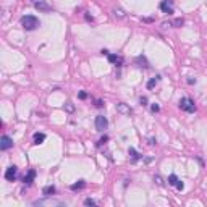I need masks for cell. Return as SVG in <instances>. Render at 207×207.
I'll use <instances>...</instances> for the list:
<instances>
[{
	"label": "cell",
	"instance_id": "16",
	"mask_svg": "<svg viewBox=\"0 0 207 207\" xmlns=\"http://www.w3.org/2000/svg\"><path fill=\"white\" fill-rule=\"evenodd\" d=\"M84 186H86V181H84V180H79L78 183L71 185V191H76V189H83Z\"/></svg>",
	"mask_w": 207,
	"mask_h": 207
},
{
	"label": "cell",
	"instance_id": "15",
	"mask_svg": "<svg viewBox=\"0 0 207 207\" xmlns=\"http://www.w3.org/2000/svg\"><path fill=\"white\" fill-rule=\"evenodd\" d=\"M113 16H115V18H120V20H123L126 15H125V12H123V8L117 7V8H113Z\"/></svg>",
	"mask_w": 207,
	"mask_h": 207
},
{
	"label": "cell",
	"instance_id": "27",
	"mask_svg": "<svg viewBox=\"0 0 207 207\" xmlns=\"http://www.w3.org/2000/svg\"><path fill=\"white\" fill-rule=\"evenodd\" d=\"M154 181L157 183V185H164V181H162V178L159 177V175H157V177H154Z\"/></svg>",
	"mask_w": 207,
	"mask_h": 207
},
{
	"label": "cell",
	"instance_id": "17",
	"mask_svg": "<svg viewBox=\"0 0 207 207\" xmlns=\"http://www.w3.org/2000/svg\"><path fill=\"white\" fill-rule=\"evenodd\" d=\"M159 81H160V76H155L152 79H149V81H147V89H154L155 84H157Z\"/></svg>",
	"mask_w": 207,
	"mask_h": 207
},
{
	"label": "cell",
	"instance_id": "22",
	"mask_svg": "<svg viewBox=\"0 0 207 207\" xmlns=\"http://www.w3.org/2000/svg\"><path fill=\"white\" fill-rule=\"evenodd\" d=\"M84 206H97V202L94 201V199H91V198H88L84 201Z\"/></svg>",
	"mask_w": 207,
	"mask_h": 207
},
{
	"label": "cell",
	"instance_id": "11",
	"mask_svg": "<svg viewBox=\"0 0 207 207\" xmlns=\"http://www.w3.org/2000/svg\"><path fill=\"white\" fill-rule=\"evenodd\" d=\"M134 65L139 68H149V62H147V58L144 57V55H138L136 58H134Z\"/></svg>",
	"mask_w": 207,
	"mask_h": 207
},
{
	"label": "cell",
	"instance_id": "20",
	"mask_svg": "<svg viewBox=\"0 0 207 207\" xmlns=\"http://www.w3.org/2000/svg\"><path fill=\"white\" fill-rule=\"evenodd\" d=\"M183 23H185V21H183V18H177V20H173L170 25L173 28H180V26H183Z\"/></svg>",
	"mask_w": 207,
	"mask_h": 207
},
{
	"label": "cell",
	"instance_id": "12",
	"mask_svg": "<svg viewBox=\"0 0 207 207\" xmlns=\"http://www.w3.org/2000/svg\"><path fill=\"white\" fill-rule=\"evenodd\" d=\"M34 178H36V170H28V173L25 175V178H23V183L29 186L31 183L34 181Z\"/></svg>",
	"mask_w": 207,
	"mask_h": 207
},
{
	"label": "cell",
	"instance_id": "21",
	"mask_svg": "<svg viewBox=\"0 0 207 207\" xmlns=\"http://www.w3.org/2000/svg\"><path fill=\"white\" fill-rule=\"evenodd\" d=\"M65 110H67V112H75V105H73V104H71V102H68L67 104V105H65Z\"/></svg>",
	"mask_w": 207,
	"mask_h": 207
},
{
	"label": "cell",
	"instance_id": "5",
	"mask_svg": "<svg viewBox=\"0 0 207 207\" xmlns=\"http://www.w3.org/2000/svg\"><path fill=\"white\" fill-rule=\"evenodd\" d=\"M160 10L164 13H167V15H172V13H173V10H175L173 0H164V2L160 3Z\"/></svg>",
	"mask_w": 207,
	"mask_h": 207
},
{
	"label": "cell",
	"instance_id": "25",
	"mask_svg": "<svg viewBox=\"0 0 207 207\" xmlns=\"http://www.w3.org/2000/svg\"><path fill=\"white\" fill-rule=\"evenodd\" d=\"M151 110H152V112L155 113V112H159V110H160V107H159L157 104H152V105H151Z\"/></svg>",
	"mask_w": 207,
	"mask_h": 207
},
{
	"label": "cell",
	"instance_id": "9",
	"mask_svg": "<svg viewBox=\"0 0 207 207\" xmlns=\"http://www.w3.org/2000/svg\"><path fill=\"white\" fill-rule=\"evenodd\" d=\"M117 112L122 113V115H125V117H130L131 113H133V110H131V107H128L126 104L118 102V104H117Z\"/></svg>",
	"mask_w": 207,
	"mask_h": 207
},
{
	"label": "cell",
	"instance_id": "23",
	"mask_svg": "<svg viewBox=\"0 0 207 207\" xmlns=\"http://www.w3.org/2000/svg\"><path fill=\"white\" fill-rule=\"evenodd\" d=\"M107 141H109V136H102L101 139H99V143H97V144H99V146H102V144H105V143H107Z\"/></svg>",
	"mask_w": 207,
	"mask_h": 207
},
{
	"label": "cell",
	"instance_id": "33",
	"mask_svg": "<svg viewBox=\"0 0 207 207\" xmlns=\"http://www.w3.org/2000/svg\"><path fill=\"white\" fill-rule=\"evenodd\" d=\"M155 143H157V141H155L154 138H149V144H155Z\"/></svg>",
	"mask_w": 207,
	"mask_h": 207
},
{
	"label": "cell",
	"instance_id": "24",
	"mask_svg": "<svg viewBox=\"0 0 207 207\" xmlns=\"http://www.w3.org/2000/svg\"><path fill=\"white\" fill-rule=\"evenodd\" d=\"M78 97H79V99H81V101H84V99H86V97H88V92H84V91H81V92H79V94H78Z\"/></svg>",
	"mask_w": 207,
	"mask_h": 207
},
{
	"label": "cell",
	"instance_id": "18",
	"mask_svg": "<svg viewBox=\"0 0 207 207\" xmlns=\"http://www.w3.org/2000/svg\"><path fill=\"white\" fill-rule=\"evenodd\" d=\"M54 193H55V186H46V188H44L42 189V194L44 196H52V194H54Z\"/></svg>",
	"mask_w": 207,
	"mask_h": 207
},
{
	"label": "cell",
	"instance_id": "10",
	"mask_svg": "<svg viewBox=\"0 0 207 207\" xmlns=\"http://www.w3.org/2000/svg\"><path fill=\"white\" fill-rule=\"evenodd\" d=\"M34 8L39 10V12H42V13H49L50 10H52V7L47 2H44V0H39V2L34 3Z\"/></svg>",
	"mask_w": 207,
	"mask_h": 207
},
{
	"label": "cell",
	"instance_id": "19",
	"mask_svg": "<svg viewBox=\"0 0 207 207\" xmlns=\"http://www.w3.org/2000/svg\"><path fill=\"white\" fill-rule=\"evenodd\" d=\"M177 183H178V177H177V175H170V177H168V185H170V186H177Z\"/></svg>",
	"mask_w": 207,
	"mask_h": 207
},
{
	"label": "cell",
	"instance_id": "32",
	"mask_svg": "<svg viewBox=\"0 0 207 207\" xmlns=\"http://www.w3.org/2000/svg\"><path fill=\"white\" fill-rule=\"evenodd\" d=\"M101 54H102V55H109L110 52H109V50H105V49H102V50H101Z\"/></svg>",
	"mask_w": 207,
	"mask_h": 207
},
{
	"label": "cell",
	"instance_id": "2",
	"mask_svg": "<svg viewBox=\"0 0 207 207\" xmlns=\"http://www.w3.org/2000/svg\"><path fill=\"white\" fill-rule=\"evenodd\" d=\"M34 206H37V207H44V206H49V207H65V206H67V202L58 201V199H54V198H50V196H46L44 199L34 201Z\"/></svg>",
	"mask_w": 207,
	"mask_h": 207
},
{
	"label": "cell",
	"instance_id": "1",
	"mask_svg": "<svg viewBox=\"0 0 207 207\" xmlns=\"http://www.w3.org/2000/svg\"><path fill=\"white\" fill-rule=\"evenodd\" d=\"M21 26L25 28L26 31H34L41 26V21L34 15H26V16L21 18Z\"/></svg>",
	"mask_w": 207,
	"mask_h": 207
},
{
	"label": "cell",
	"instance_id": "29",
	"mask_svg": "<svg viewBox=\"0 0 207 207\" xmlns=\"http://www.w3.org/2000/svg\"><path fill=\"white\" fill-rule=\"evenodd\" d=\"M84 16H86V20H88V21H91V23H92V21H94V18H92V16H91V15H89V13H86V15H84Z\"/></svg>",
	"mask_w": 207,
	"mask_h": 207
},
{
	"label": "cell",
	"instance_id": "26",
	"mask_svg": "<svg viewBox=\"0 0 207 207\" xmlns=\"http://www.w3.org/2000/svg\"><path fill=\"white\" fill-rule=\"evenodd\" d=\"M177 188L180 189V191H183V189H185V185H183V181H181V180H178V183H177Z\"/></svg>",
	"mask_w": 207,
	"mask_h": 207
},
{
	"label": "cell",
	"instance_id": "13",
	"mask_svg": "<svg viewBox=\"0 0 207 207\" xmlns=\"http://www.w3.org/2000/svg\"><path fill=\"white\" fill-rule=\"evenodd\" d=\"M128 154L131 155V160H133V162H138L141 159V154L138 152L136 149H133V147H130V149H128Z\"/></svg>",
	"mask_w": 207,
	"mask_h": 207
},
{
	"label": "cell",
	"instance_id": "7",
	"mask_svg": "<svg viewBox=\"0 0 207 207\" xmlns=\"http://www.w3.org/2000/svg\"><path fill=\"white\" fill-rule=\"evenodd\" d=\"M13 147V139L10 136H7V134H3L2 136V141H0V149L2 151H8Z\"/></svg>",
	"mask_w": 207,
	"mask_h": 207
},
{
	"label": "cell",
	"instance_id": "14",
	"mask_svg": "<svg viewBox=\"0 0 207 207\" xmlns=\"http://www.w3.org/2000/svg\"><path fill=\"white\" fill-rule=\"evenodd\" d=\"M44 141H46V134H44V133H36V134H34V144L39 146V144L44 143Z\"/></svg>",
	"mask_w": 207,
	"mask_h": 207
},
{
	"label": "cell",
	"instance_id": "30",
	"mask_svg": "<svg viewBox=\"0 0 207 207\" xmlns=\"http://www.w3.org/2000/svg\"><path fill=\"white\" fill-rule=\"evenodd\" d=\"M188 83H189V84H196V78H189Z\"/></svg>",
	"mask_w": 207,
	"mask_h": 207
},
{
	"label": "cell",
	"instance_id": "6",
	"mask_svg": "<svg viewBox=\"0 0 207 207\" xmlns=\"http://www.w3.org/2000/svg\"><path fill=\"white\" fill-rule=\"evenodd\" d=\"M107 126H109V122H107V118L104 115H97L96 117V130L97 131H104L107 130Z\"/></svg>",
	"mask_w": 207,
	"mask_h": 207
},
{
	"label": "cell",
	"instance_id": "8",
	"mask_svg": "<svg viewBox=\"0 0 207 207\" xmlns=\"http://www.w3.org/2000/svg\"><path fill=\"white\" fill-rule=\"evenodd\" d=\"M107 57H109V62L112 65H115V67H123V57L122 55H117V54H109L107 55Z\"/></svg>",
	"mask_w": 207,
	"mask_h": 207
},
{
	"label": "cell",
	"instance_id": "4",
	"mask_svg": "<svg viewBox=\"0 0 207 207\" xmlns=\"http://www.w3.org/2000/svg\"><path fill=\"white\" fill-rule=\"evenodd\" d=\"M16 177H18V167H16V165H12V167L7 168V172H5V180L7 181H15Z\"/></svg>",
	"mask_w": 207,
	"mask_h": 207
},
{
	"label": "cell",
	"instance_id": "3",
	"mask_svg": "<svg viewBox=\"0 0 207 207\" xmlns=\"http://www.w3.org/2000/svg\"><path fill=\"white\" fill-rule=\"evenodd\" d=\"M180 109L186 113H194L196 112V104L189 97H181L180 99Z\"/></svg>",
	"mask_w": 207,
	"mask_h": 207
},
{
	"label": "cell",
	"instance_id": "28",
	"mask_svg": "<svg viewBox=\"0 0 207 207\" xmlns=\"http://www.w3.org/2000/svg\"><path fill=\"white\" fill-rule=\"evenodd\" d=\"M139 102H141V105H147V97H141Z\"/></svg>",
	"mask_w": 207,
	"mask_h": 207
},
{
	"label": "cell",
	"instance_id": "31",
	"mask_svg": "<svg viewBox=\"0 0 207 207\" xmlns=\"http://www.w3.org/2000/svg\"><path fill=\"white\" fill-rule=\"evenodd\" d=\"M102 105H104L102 101H96V107H102Z\"/></svg>",
	"mask_w": 207,
	"mask_h": 207
}]
</instances>
